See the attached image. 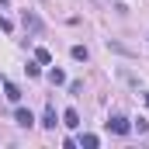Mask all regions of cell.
Listing matches in <instances>:
<instances>
[{"instance_id": "cell-1", "label": "cell", "mask_w": 149, "mask_h": 149, "mask_svg": "<svg viewBox=\"0 0 149 149\" xmlns=\"http://www.w3.org/2000/svg\"><path fill=\"white\" fill-rule=\"evenodd\" d=\"M21 24H24V31L42 35V21H38V14H35V10H24V14H21Z\"/></svg>"}, {"instance_id": "cell-2", "label": "cell", "mask_w": 149, "mask_h": 149, "mask_svg": "<svg viewBox=\"0 0 149 149\" xmlns=\"http://www.w3.org/2000/svg\"><path fill=\"white\" fill-rule=\"evenodd\" d=\"M108 128H111L114 135H128V132H132V125H128V118H121V114H114L111 121H108Z\"/></svg>"}, {"instance_id": "cell-3", "label": "cell", "mask_w": 149, "mask_h": 149, "mask_svg": "<svg viewBox=\"0 0 149 149\" xmlns=\"http://www.w3.org/2000/svg\"><path fill=\"white\" fill-rule=\"evenodd\" d=\"M14 121H17L21 128H31V125H35V114L28 111V108H17V111H14Z\"/></svg>"}, {"instance_id": "cell-4", "label": "cell", "mask_w": 149, "mask_h": 149, "mask_svg": "<svg viewBox=\"0 0 149 149\" xmlns=\"http://www.w3.org/2000/svg\"><path fill=\"white\" fill-rule=\"evenodd\" d=\"M63 125H66V128H80V114H76L73 108H66V111H63Z\"/></svg>"}, {"instance_id": "cell-5", "label": "cell", "mask_w": 149, "mask_h": 149, "mask_svg": "<svg viewBox=\"0 0 149 149\" xmlns=\"http://www.w3.org/2000/svg\"><path fill=\"white\" fill-rule=\"evenodd\" d=\"M3 97H7V101H14V104H17V101H21V90H17V87H14V83H10V80H3Z\"/></svg>"}, {"instance_id": "cell-6", "label": "cell", "mask_w": 149, "mask_h": 149, "mask_svg": "<svg viewBox=\"0 0 149 149\" xmlns=\"http://www.w3.org/2000/svg\"><path fill=\"white\" fill-rule=\"evenodd\" d=\"M42 125H45V128H56V125H59V121H56V108H52V104H49L45 114H42Z\"/></svg>"}, {"instance_id": "cell-7", "label": "cell", "mask_w": 149, "mask_h": 149, "mask_svg": "<svg viewBox=\"0 0 149 149\" xmlns=\"http://www.w3.org/2000/svg\"><path fill=\"white\" fill-rule=\"evenodd\" d=\"M70 56H73L76 63H87V59H90V52H87V45H73V49H70Z\"/></svg>"}, {"instance_id": "cell-8", "label": "cell", "mask_w": 149, "mask_h": 149, "mask_svg": "<svg viewBox=\"0 0 149 149\" xmlns=\"http://www.w3.org/2000/svg\"><path fill=\"white\" fill-rule=\"evenodd\" d=\"M49 83H52V87L66 83V73H63V70H49Z\"/></svg>"}, {"instance_id": "cell-9", "label": "cell", "mask_w": 149, "mask_h": 149, "mask_svg": "<svg viewBox=\"0 0 149 149\" xmlns=\"http://www.w3.org/2000/svg\"><path fill=\"white\" fill-rule=\"evenodd\" d=\"M35 59L42 66H49V63H52V52H49V49H35Z\"/></svg>"}, {"instance_id": "cell-10", "label": "cell", "mask_w": 149, "mask_h": 149, "mask_svg": "<svg viewBox=\"0 0 149 149\" xmlns=\"http://www.w3.org/2000/svg\"><path fill=\"white\" fill-rule=\"evenodd\" d=\"M80 146L94 149V146H97V135H90V132H83V135H80Z\"/></svg>"}, {"instance_id": "cell-11", "label": "cell", "mask_w": 149, "mask_h": 149, "mask_svg": "<svg viewBox=\"0 0 149 149\" xmlns=\"http://www.w3.org/2000/svg\"><path fill=\"white\" fill-rule=\"evenodd\" d=\"M24 70H28V76H42V63H38V59H35V63H28Z\"/></svg>"}, {"instance_id": "cell-12", "label": "cell", "mask_w": 149, "mask_h": 149, "mask_svg": "<svg viewBox=\"0 0 149 149\" xmlns=\"http://www.w3.org/2000/svg\"><path fill=\"white\" fill-rule=\"evenodd\" d=\"M10 28H14V24H10V21H7V17L0 14V31H10Z\"/></svg>"}, {"instance_id": "cell-13", "label": "cell", "mask_w": 149, "mask_h": 149, "mask_svg": "<svg viewBox=\"0 0 149 149\" xmlns=\"http://www.w3.org/2000/svg\"><path fill=\"white\" fill-rule=\"evenodd\" d=\"M142 101H146V108H149V94H142Z\"/></svg>"}, {"instance_id": "cell-14", "label": "cell", "mask_w": 149, "mask_h": 149, "mask_svg": "<svg viewBox=\"0 0 149 149\" xmlns=\"http://www.w3.org/2000/svg\"><path fill=\"white\" fill-rule=\"evenodd\" d=\"M0 3H10V0H0Z\"/></svg>"}]
</instances>
